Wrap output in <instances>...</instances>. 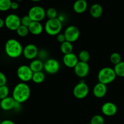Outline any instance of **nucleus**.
<instances>
[{
    "label": "nucleus",
    "mask_w": 124,
    "mask_h": 124,
    "mask_svg": "<svg viewBox=\"0 0 124 124\" xmlns=\"http://www.w3.org/2000/svg\"><path fill=\"white\" fill-rule=\"evenodd\" d=\"M30 88L29 85L25 82H19L15 86L12 92V98L17 102H25L30 96Z\"/></svg>",
    "instance_id": "obj_1"
},
{
    "label": "nucleus",
    "mask_w": 124,
    "mask_h": 124,
    "mask_svg": "<svg viewBox=\"0 0 124 124\" xmlns=\"http://www.w3.org/2000/svg\"><path fill=\"white\" fill-rule=\"evenodd\" d=\"M23 47L18 40L11 38L7 40L5 44L4 50L9 58H19L23 52Z\"/></svg>",
    "instance_id": "obj_2"
},
{
    "label": "nucleus",
    "mask_w": 124,
    "mask_h": 124,
    "mask_svg": "<svg viewBox=\"0 0 124 124\" xmlns=\"http://www.w3.org/2000/svg\"><path fill=\"white\" fill-rule=\"evenodd\" d=\"M116 76H117L114 69L109 67H105L99 70L98 72V79L99 82L107 85L113 82Z\"/></svg>",
    "instance_id": "obj_3"
},
{
    "label": "nucleus",
    "mask_w": 124,
    "mask_h": 124,
    "mask_svg": "<svg viewBox=\"0 0 124 124\" xmlns=\"http://www.w3.org/2000/svg\"><path fill=\"white\" fill-rule=\"evenodd\" d=\"M62 29V22L58 18L48 19L44 25V30L46 33L50 36H57L60 33Z\"/></svg>",
    "instance_id": "obj_4"
},
{
    "label": "nucleus",
    "mask_w": 124,
    "mask_h": 124,
    "mask_svg": "<svg viewBox=\"0 0 124 124\" xmlns=\"http://www.w3.org/2000/svg\"><path fill=\"white\" fill-rule=\"evenodd\" d=\"M28 16L32 21L41 22L46 16V11L41 6H33L29 10Z\"/></svg>",
    "instance_id": "obj_5"
},
{
    "label": "nucleus",
    "mask_w": 124,
    "mask_h": 124,
    "mask_svg": "<svg viewBox=\"0 0 124 124\" xmlns=\"http://www.w3.org/2000/svg\"><path fill=\"white\" fill-rule=\"evenodd\" d=\"M17 76L23 82H29L32 79L33 72L29 65H22L18 68L16 71Z\"/></svg>",
    "instance_id": "obj_6"
},
{
    "label": "nucleus",
    "mask_w": 124,
    "mask_h": 124,
    "mask_svg": "<svg viewBox=\"0 0 124 124\" xmlns=\"http://www.w3.org/2000/svg\"><path fill=\"white\" fill-rule=\"evenodd\" d=\"M5 26L11 31H16L21 24V18L16 14H9L4 19Z\"/></svg>",
    "instance_id": "obj_7"
},
{
    "label": "nucleus",
    "mask_w": 124,
    "mask_h": 124,
    "mask_svg": "<svg viewBox=\"0 0 124 124\" xmlns=\"http://www.w3.org/2000/svg\"><path fill=\"white\" fill-rule=\"evenodd\" d=\"M89 93V88L85 82L81 81L75 86L73 90V95L76 99H82L85 98Z\"/></svg>",
    "instance_id": "obj_8"
},
{
    "label": "nucleus",
    "mask_w": 124,
    "mask_h": 124,
    "mask_svg": "<svg viewBox=\"0 0 124 124\" xmlns=\"http://www.w3.org/2000/svg\"><path fill=\"white\" fill-rule=\"evenodd\" d=\"M67 41L73 42H76L80 36V31L75 25H69L65 29L64 32Z\"/></svg>",
    "instance_id": "obj_9"
},
{
    "label": "nucleus",
    "mask_w": 124,
    "mask_h": 124,
    "mask_svg": "<svg viewBox=\"0 0 124 124\" xmlns=\"http://www.w3.org/2000/svg\"><path fill=\"white\" fill-rule=\"evenodd\" d=\"M60 69L59 62L55 59L48 58L44 63V70L47 73L53 75L58 72Z\"/></svg>",
    "instance_id": "obj_10"
},
{
    "label": "nucleus",
    "mask_w": 124,
    "mask_h": 124,
    "mask_svg": "<svg viewBox=\"0 0 124 124\" xmlns=\"http://www.w3.org/2000/svg\"><path fill=\"white\" fill-rule=\"evenodd\" d=\"M39 50L33 44H29L23 48V54L25 59L28 60H33L38 56Z\"/></svg>",
    "instance_id": "obj_11"
},
{
    "label": "nucleus",
    "mask_w": 124,
    "mask_h": 124,
    "mask_svg": "<svg viewBox=\"0 0 124 124\" xmlns=\"http://www.w3.org/2000/svg\"><path fill=\"white\" fill-rule=\"evenodd\" d=\"M75 75L79 78H84L88 75L90 71V66L87 62L79 61L74 67Z\"/></svg>",
    "instance_id": "obj_12"
},
{
    "label": "nucleus",
    "mask_w": 124,
    "mask_h": 124,
    "mask_svg": "<svg viewBox=\"0 0 124 124\" xmlns=\"http://www.w3.org/2000/svg\"><path fill=\"white\" fill-rule=\"evenodd\" d=\"M101 111L104 115L108 117H111L115 116L117 113V107L113 102H107L102 105Z\"/></svg>",
    "instance_id": "obj_13"
},
{
    "label": "nucleus",
    "mask_w": 124,
    "mask_h": 124,
    "mask_svg": "<svg viewBox=\"0 0 124 124\" xmlns=\"http://www.w3.org/2000/svg\"><path fill=\"white\" fill-rule=\"evenodd\" d=\"M62 61L64 64L67 67L73 68V69L79 61L78 56H77L76 54L73 52L69 53V54H64L62 58Z\"/></svg>",
    "instance_id": "obj_14"
},
{
    "label": "nucleus",
    "mask_w": 124,
    "mask_h": 124,
    "mask_svg": "<svg viewBox=\"0 0 124 124\" xmlns=\"http://www.w3.org/2000/svg\"><path fill=\"white\" fill-rule=\"evenodd\" d=\"M107 92V85L98 82L94 86L93 89V95L97 98H102L106 95Z\"/></svg>",
    "instance_id": "obj_15"
},
{
    "label": "nucleus",
    "mask_w": 124,
    "mask_h": 124,
    "mask_svg": "<svg viewBox=\"0 0 124 124\" xmlns=\"http://www.w3.org/2000/svg\"><path fill=\"white\" fill-rule=\"evenodd\" d=\"M16 101L12 97L8 96L0 101V108L4 111H9L14 109Z\"/></svg>",
    "instance_id": "obj_16"
},
{
    "label": "nucleus",
    "mask_w": 124,
    "mask_h": 124,
    "mask_svg": "<svg viewBox=\"0 0 124 124\" xmlns=\"http://www.w3.org/2000/svg\"><path fill=\"white\" fill-rule=\"evenodd\" d=\"M88 7V3L86 0H76L73 4V8L76 13H84L85 12Z\"/></svg>",
    "instance_id": "obj_17"
},
{
    "label": "nucleus",
    "mask_w": 124,
    "mask_h": 124,
    "mask_svg": "<svg viewBox=\"0 0 124 124\" xmlns=\"http://www.w3.org/2000/svg\"><path fill=\"white\" fill-rule=\"evenodd\" d=\"M29 30L30 33L32 34L33 35H39L42 33L43 28L42 24L41 22L38 21H32L30 25L29 26Z\"/></svg>",
    "instance_id": "obj_18"
},
{
    "label": "nucleus",
    "mask_w": 124,
    "mask_h": 124,
    "mask_svg": "<svg viewBox=\"0 0 124 124\" xmlns=\"http://www.w3.org/2000/svg\"><path fill=\"white\" fill-rule=\"evenodd\" d=\"M103 13V8L99 4H93L90 8V14L93 18H99Z\"/></svg>",
    "instance_id": "obj_19"
},
{
    "label": "nucleus",
    "mask_w": 124,
    "mask_h": 124,
    "mask_svg": "<svg viewBox=\"0 0 124 124\" xmlns=\"http://www.w3.org/2000/svg\"><path fill=\"white\" fill-rule=\"evenodd\" d=\"M29 67L33 73L42 71L44 69V62L40 59H35L31 61Z\"/></svg>",
    "instance_id": "obj_20"
},
{
    "label": "nucleus",
    "mask_w": 124,
    "mask_h": 124,
    "mask_svg": "<svg viewBox=\"0 0 124 124\" xmlns=\"http://www.w3.org/2000/svg\"><path fill=\"white\" fill-rule=\"evenodd\" d=\"M60 50L64 54V55L72 53L73 50V46L71 42L65 41V42L61 44Z\"/></svg>",
    "instance_id": "obj_21"
},
{
    "label": "nucleus",
    "mask_w": 124,
    "mask_h": 124,
    "mask_svg": "<svg viewBox=\"0 0 124 124\" xmlns=\"http://www.w3.org/2000/svg\"><path fill=\"white\" fill-rule=\"evenodd\" d=\"M45 80V75L42 71H38V72L33 73L32 76L31 81L35 84H41Z\"/></svg>",
    "instance_id": "obj_22"
},
{
    "label": "nucleus",
    "mask_w": 124,
    "mask_h": 124,
    "mask_svg": "<svg viewBox=\"0 0 124 124\" xmlns=\"http://www.w3.org/2000/svg\"><path fill=\"white\" fill-rule=\"evenodd\" d=\"M113 69L116 76L119 77H124V61H121L120 63L115 65Z\"/></svg>",
    "instance_id": "obj_23"
},
{
    "label": "nucleus",
    "mask_w": 124,
    "mask_h": 124,
    "mask_svg": "<svg viewBox=\"0 0 124 124\" xmlns=\"http://www.w3.org/2000/svg\"><path fill=\"white\" fill-rule=\"evenodd\" d=\"M90 58V54L89 52L85 50H81L79 53L78 59L79 61L84 62H88Z\"/></svg>",
    "instance_id": "obj_24"
},
{
    "label": "nucleus",
    "mask_w": 124,
    "mask_h": 124,
    "mask_svg": "<svg viewBox=\"0 0 124 124\" xmlns=\"http://www.w3.org/2000/svg\"><path fill=\"white\" fill-rule=\"evenodd\" d=\"M11 0H0V11L6 12L11 8Z\"/></svg>",
    "instance_id": "obj_25"
},
{
    "label": "nucleus",
    "mask_w": 124,
    "mask_h": 124,
    "mask_svg": "<svg viewBox=\"0 0 124 124\" xmlns=\"http://www.w3.org/2000/svg\"><path fill=\"white\" fill-rule=\"evenodd\" d=\"M16 31L17 35L20 36V37H25L30 33L29 32V28L23 25H21Z\"/></svg>",
    "instance_id": "obj_26"
},
{
    "label": "nucleus",
    "mask_w": 124,
    "mask_h": 124,
    "mask_svg": "<svg viewBox=\"0 0 124 124\" xmlns=\"http://www.w3.org/2000/svg\"><path fill=\"white\" fill-rule=\"evenodd\" d=\"M110 60L111 62L115 65L122 61V57L119 53L114 52V53H111L110 55Z\"/></svg>",
    "instance_id": "obj_27"
},
{
    "label": "nucleus",
    "mask_w": 124,
    "mask_h": 124,
    "mask_svg": "<svg viewBox=\"0 0 124 124\" xmlns=\"http://www.w3.org/2000/svg\"><path fill=\"white\" fill-rule=\"evenodd\" d=\"M90 123L91 124H104L105 121L101 115H96L92 117Z\"/></svg>",
    "instance_id": "obj_28"
},
{
    "label": "nucleus",
    "mask_w": 124,
    "mask_h": 124,
    "mask_svg": "<svg viewBox=\"0 0 124 124\" xmlns=\"http://www.w3.org/2000/svg\"><path fill=\"white\" fill-rule=\"evenodd\" d=\"M9 88L6 85L0 87V100L4 99L8 96Z\"/></svg>",
    "instance_id": "obj_29"
},
{
    "label": "nucleus",
    "mask_w": 124,
    "mask_h": 124,
    "mask_svg": "<svg viewBox=\"0 0 124 124\" xmlns=\"http://www.w3.org/2000/svg\"><path fill=\"white\" fill-rule=\"evenodd\" d=\"M58 16V12L53 7H50L46 10V16L48 19H54L56 18Z\"/></svg>",
    "instance_id": "obj_30"
},
{
    "label": "nucleus",
    "mask_w": 124,
    "mask_h": 124,
    "mask_svg": "<svg viewBox=\"0 0 124 124\" xmlns=\"http://www.w3.org/2000/svg\"><path fill=\"white\" fill-rule=\"evenodd\" d=\"M48 53L47 52V50L45 49H41L39 50L38 54V56L39 58V59L42 61V60H47L48 59Z\"/></svg>",
    "instance_id": "obj_31"
},
{
    "label": "nucleus",
    "mask_w": 124,
    "mask_h": 124,
    "mask_svg": "<svg viewBox=\"0 0 124 124\" xmlns=\"http://www.w3.org/2000/svg\"><path fill=\"white\" fill-rule=\"evenodd\" d=\"M32 21L30 19V17L27 15L24 16L22 18H21V25H24V26L27 27H29V26L30 25V24H31Z\"/></svg>",
    "instance_id": "obj_32"
},
{
    "label": "nucleus",
    "mask_w": 124,
    "mask_h": 124,
    "mask_svg": "<svg viewBox=\"0 0 124 124\" xmlns=\"http://www.w3.org/2000/svg\"><path fill=\"white\" fill-rule=\"evenodd\" d=\"M7 83V78L4 73L0 71V87L2 85H5Z\"/></svg>",
    "instance_id": "obj_33"
},
{
    "label": "nucleus",
    "mask_w": 124,
    "mask_h": 124,
    "mask_svg": "<svg viewBox=\"0 0 124 124\" xmlns=\"http://www.w3.org/2000/svg\"><path fill=\"white\" fill-rule=\"evenodd\" d=\"M56 40L58 41V42H59V43H62V42H65L66 41V39H65V35H64V33H60L58 34V35L56 36Z\"/></svg>",
    "instance_id": "obj_34"
},
{
    "label": "nucleus",
    "mask_w": 124,
    "mask_h": 124,
    "mask_svg": "<svg viewBox=\"0 0 124 124\" xmlns=\"http://www.w3.org/2000/svg\"><path fill=\"white\" fill-rule=\"evenodd\" d=\"M19 8V4H18V2L16 1H12V4H11V8L12 10H17Z\"/></svg>",
    "instance_id": "obj_35"
},
{
    "label": "nucleus",
    "mask_w": 124,
    "mask_h": 124,
    "mask_svg": "<svg viewBox=\"0 0 124 124\" xmlns=\"http://www.w3.org/2000/svg\"><path fill=\"white\" fill-rule=\"evenodd\" d=\"M1 124H16L13 121H12V120L9 119H6L4 120L1 122Z\"/></svg>",
    "instance_id": "obj_36"
},
{
    "label": "nucleus",
    "mask_w": 124,
    "mask_h": 124,
    "mask_svg": "<svg viewBox=\"0 0 124 124\" xmlns=\"http://www.w3.org/2000/svg\"><path fill=\"white\" fill-rule=\"evenodd\" d=\"M4 25H5L4 20V19H2L1 18H0V29H1V28L3 27Z\"/></svg>",
    "instance_id": "obj_37"
},
{
    "label": "nucleus",
    "mask_w": 124,
    "mask_h": 124,
    "mask_svg": "<svg viewBox=\"0 0 124 124\" xmlns=\"http://www.w3.org/2000/svg\"><path fill=\"white\" fill-rule=\"evenodd\" d=\"M30 1H33V2H39V1H41V0H30Z\"/></svg>",
    "instance_id": "obj_38"
},
{
    "label": "nucleus",
    "mask_w": 124,
    "mask_h": 124,
    "mask_svg": "<svg viewBox=\"0 0 124 124\" xmlns=\"http://www.w3.org/2000/svg\"><path fill=\"white\" fill-rule=\"evenodd\" d=\"M1 122H2V121H1V119H0V124H1Z\"/></svg>",
    "instance_id": "obj_39"
},
{
    "label": "nucleus",
    "mask_w": 124,
    "mask_h": 124,
    "mask_svg": "<svg viewBox=\"0 0 124 124\" xmlns=\"http://www.w3.org/2000/svg\"><path fill=\"white\" fill-rule=\"evenodd\" d=\"M91 124V123H90H90H88V124Z\"/></svg>",
    "instance_id": "obj_40"
}]
</instances>
